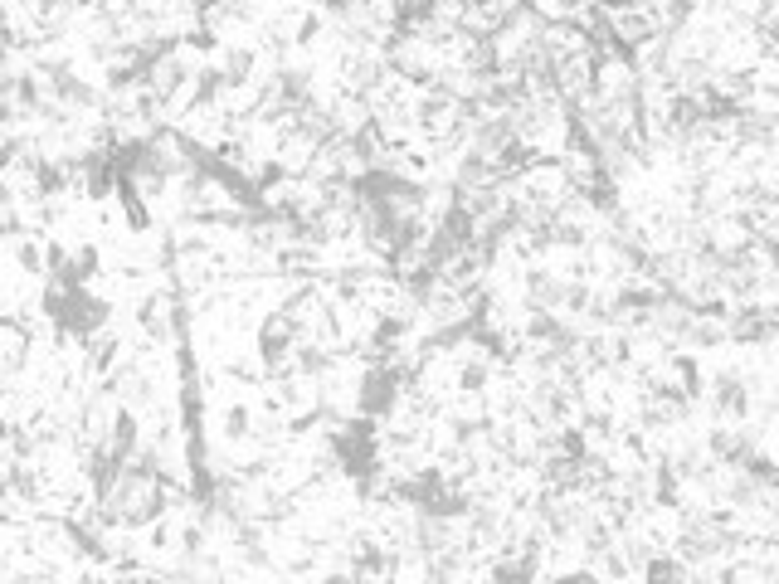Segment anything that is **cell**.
<instances>
[{
	"label": "cell",
	"instance_id": "1",
	"mask_svg": "<svg viewBox=\"0 0 779 584\" xmlns=\"http://www.w3.org/2000/svg\"><path fill=\"white\" fill-rule=\"evenodd\" d=\"M137 327H142V336L147 341H171L176 336V327H181V307H176V297L171 292H147L142 302H137Z\"/></svg>",
	"mask_w": 779,
	"mask_h": 584
},
{
	"label": "cell",
	"instance_id": "2",
	"mask_svg": "<svg viewBox=\"0 0 779 584\" xmlns=\"http://www.w3.org/2000/svg\"><path fill=\"white\" fill-rule=\"evenodd\" d=\"M706 400H711V409H716L721 419H745V414H750V390H745V380L736 370H721V375L711 380Z\"/></svg>",
	"mask_w": 779,
	"mask_h": 584
},
{
	"label": "cell",
	"instance_id": "3",
	"mask_svg": "<svg viewBox=\"0 0 779 584\" xmlns=\"http://www.w3.org/2000/svg\"><path fill=\"white\" fill-rule=\"evenodd\" d=\"M220 434L229 438V443H254V434H259V409L254 404H229L220 419Z\"/></svg>",
	"mask_w": 779,
	"mask_h": 584
},
{
	"label": "cell",
	"instance_id": "4",
	"mask_svg": "<svg viewBox=\"0 0 779 584\" xmlns=\"http://www.w3.org/2000/svg\"><path fill=\"white\" fill-rule=\"evenodd\" d=\"M30 346H35L30 327H25L20 317H10V322H5V375H20V370H25V361H30Z\"/></svg>",
	"mask_w": 779,
	"mask_h": 584
},
{
	"label": "cell",
	"instance_id": "5",
	"mask_svg": "<svg viewBox=\"0 0 779 584\" xmlns=\"http://www.w3.org/2000/svg\"><path fill=\"white\" fill-rule=\"evenodd\" d=\"M643 575L648 580H672V575H687V565L672 560V555H653V560H643Z\"/></svg>",
	"mask_w": 779,
	"mask_h": 584
}]
</instances>
